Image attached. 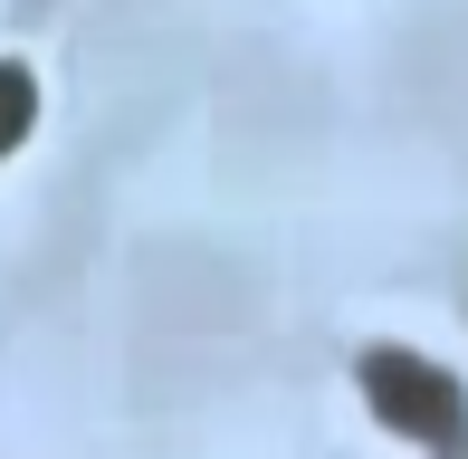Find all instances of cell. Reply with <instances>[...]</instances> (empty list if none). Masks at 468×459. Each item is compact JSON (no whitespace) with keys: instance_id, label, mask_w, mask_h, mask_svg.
<instances>
[{"instance_id":"cell-2","label":"cell","mask_w":468,"mask_h":459,"mask_svg":"<svg viewBox=\"0 0 468 459\" xmlns=\"http://www.w3.org/2000/svg\"><path fill=\"white\" fill-rule=\"evenodd\" d=\"M29 124H38V77L19 68V58H0V163L29 144Z\"/></svg>"},{"instance_id":"cell-1","label":"cell","mask_w":468,"mask_h":459,"mask_svg":"<svg viewBox=\"0 0 468 459\" xmlns=\"http://www.w3.org/2000/svg\"><path fill=\"white\" fill-rule=\"evenodd\" d=\"M354 383H364V402H373L382 431H401V441H420L440 459L468 450V383L450 364H431V354H411V345H364Z\"/></svg>"}]
</instances>
